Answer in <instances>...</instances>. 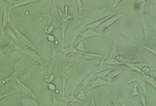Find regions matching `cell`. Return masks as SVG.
Wrapping results in <instances>:
<instances>
[{
	"mask_svg": "<svg viewBox=\"0 0 156 106\" xmlns=\"http://www.w3.org/2000/svg\"><path fill=\"white\" fill-rule=\"evenodd\" d=\"M12 76L11 77H10L9 78H7V79H4V80L1 81H0V87L5 85L6 83L8 82V81H10V80L12 78H13V77L14 76Z\"/></svg>",
	"mask_w": 156,
	"mask_h": 106,
	"instance_id": "1",
	"label": "cell"
}]
</instances>
